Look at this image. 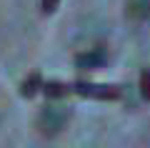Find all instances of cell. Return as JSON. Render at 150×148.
Instances as JSON below:
<instances>
[{
  "instance_id": "6da1fadb",
  "label": "cell",
  "mask_w": 150,
  "mask_h": 148,
  "mask_svg": "<svg viewBox=\"0 0 150 148\" xmlns=\"http://www.w3.org/2000/svg\"><path fill=\"white\" fill-rule=\"evenodd\" d=\"M68 118H70V111L65 106H45L38 116V128L43 136H55L65 128Z\"/></svg>"
},
{
  "instance_id": "7a4b0ae2",
  "label": "cell",
  "mask_w": 150,
  "mask_h": 148,
  "mask_svg": "<svg viewBox=\"0 0 150 148\" xmlns=\"http://www.w3.org/2000/svg\"><path fill=\"white\" fill-rule=\"evenodd\" d=\"M73 93L83 95V98H95V101H118L123 95V88L118 85H98V83H88V80H78L73 83Z\"/></svg>"
},
{
  "instance_id": "3957f363",
  "label": "cell",
  "mask_w": 150,
  "mask_h": 148,
  "mask_svg": "<svg viewBox=\"0 0 150 148\" xmlns=\"http://www.w3.org/2000/svg\"><path fill=\"white\" fill-rule=\"evenodd\" d=\"M105 63H108L105 48H93V50H85V53L75 55V68L78 70H98Z\"/></svg>"
},
{
  "instance_id": "277c9868",
  "label": "cell",
  "mask_w": 150,
  "mask_h": 148,
  "mask_svg": "<svg viewBox=\"0 0 150 148\" xmlns=\"http://www.w3.org/2000/svg\"><path fill=\"white\" fill-rule=\"evenodd\" d=\"M43 75L40 73H30L25 80H23V85H20V95L23 98H33V95L38 93V90H43Z\"/></svg>"
},
{
  "instance_id": "5b68a950",
  "label": "cell",
  "mask_w": 150,
  "mask_h": 148,
  "mask_svg": "<svg viewBox=\"0 0 150 148\" xmlns=\"http://www.w3.org/2000/svg\"><path fill=\"white\" fill-rule=\"evenodd\" d=\"M128 15L133 20L150 18V0H128Z\"/></svg>"
},
{
  "instance_id": "8992f818",
  "label": "cell",
  "mask_w": 150,
  "mask_h": 148,
  "mask_svg": "<svg viewBox=\"0 0 150 148\" xmlns=\"http://www.w3.org/2000/svg\"><path fill=\"white\" fill-rule=\"evenodd\" d=\"M43 93L48 95V98H65L68 93H73V85H65V83H60V80H48V83L43 85Z\"/></svg>"
},
{
  "instance_id": "52a82bcc",
  "label": "cell",
  "mask_w": 150,
  "mask_h": 148,
  "mask_svg": "<svg viewBox=\"0 0 150 148\" xmlns=\"http://www.w3.org/2000/svg\"><path fill=\"white\" fill-rule=\"evenodd\" d=\"M140 95H143V101L150 103V68L140 70Z\"/></svg>"
},
{
  "instance_id": "ba28073f",
  "label": "cell",
  "mask_w": 150,
  "mask_h": 148,
  "mask_svg": "<svg viewBox=\"0 0 150 148\" xmlns=\"http://www.w3.org/2000/svg\"><path fill=\"white\" fill-rule=\"evenodd\" d=\"M60 0H43V13H53Z\"/></svg>"
}]
</instances>
